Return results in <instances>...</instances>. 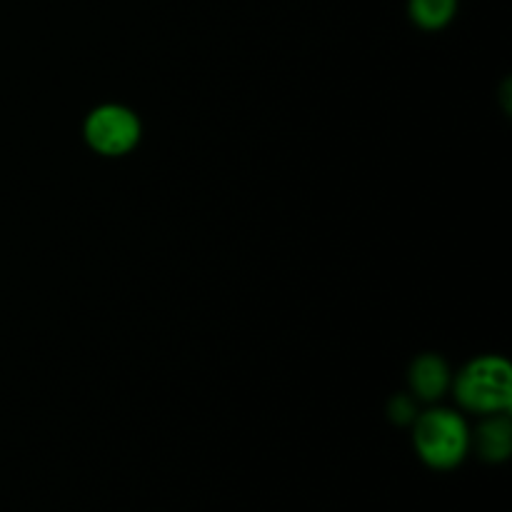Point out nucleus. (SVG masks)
Listing matches in <instances>:
<instances>
[{"label": "nucleus", "mask_w": 512, "mask_h": 512, "mask_svg": "<svg viewBox=\"0 0 512 512\" xmlns=\"http://www.w3.org/2000/svg\"><path fill=\"white\" fill-rule=\"evenodd\" d=\"M455 400L478 415L510 413L512 370L500 355H480L470 360L455 378Z\"/></svg>", "instance_id": "2"}, {"label": "nucleus", "mask_w": 512, "mask_h": 512, "mask_svg": "<svg viewBox=\"0 0 512 512\" xmlns=\"http://www.w3.org/2000/svg\"><path fill=\"white\" fill-rule=\"evenodd\" d=\"M410 388L420 400L443 398L450 388V370L445 360L435 353L418 355L410 365Z\"/></svg>", "instance_id": "4"}, {"label": "nucleus", "mask_w": 512, "mask_h": 512, "mask_svg": "<svg viewBox=\"0 0 512 512\" xmlns=\"http://www.w3.org/2000/svg\"><path fill=\"white\" fill-rule=\"evenodd\" d=\"M388 415L393 423L398 425H413V420L418 418V408H415V400L410 395H395L388 405Z\"/></svg>", "instance_id": "7"}, {"label": "nucleus", "mask_w": 512, "mask_h": 512, "mask_svg": "<svg viewBox=\"0 0 512 512\" xmlns=\"http://www.w3.org/2000/svg\"><path fill=\"white\" fill-rule=\"evenodd\" d=\"M460 0H408V15L420 30H443L458 15Z\"/></svg>", "instance_id": "6"}, {"label": "nucleus", "mask_w": 512, "mask_h": 512, "mask_svg": "<svg viewBox=\"0 0 512 512\" xmlns=\"http://www.w3.org/2000/svg\"><path fill=\"white\" fill-rule=\"evenodd\" d=\"M413 445L428 468L455 470L468 458L473 435L463 415L448 408H433L413 420Z\"/></svg>", "instance_id": "1"}, {"label": "nucleus", "mask_w": 512, "mask_h": 512, "mask_svg": "<svg viewBox=\"0 0 512 512\" xmlns=\"http://www.w3.org/2000/svg\"><path fill=\"white\" fill-rule=\"evenodd\" d=\"M143 125L135 110L120 103H103L88 113L83 123V138L90 150L105 158H120L138 148Z\"/></svg>", "instance_id": "3"}, {"label": "nucleus", "mask_w": 512, "mask_h": 512, "mask_svg": "<svg viewBox=\"0 0 512 512\" xmlns=\"http://www.w3.org/2000/svg\"><path fill=\"white\" fill-rule=\"evenodd\" d=\"M475 448L488 463H505L512 453V423L508 413L488 415L475 433Z\"/></svg>", "instance_id": "5"}]
</instances>
